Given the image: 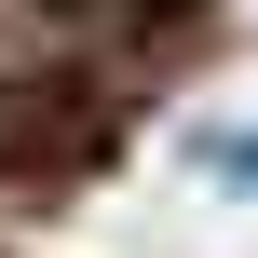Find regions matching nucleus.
I'll return each instance as SVG.
<instances>
[{"label":"nucleus","instance_id":"1","mask_svg":"<svg viewBox=\"0 0 258 258\" xmlns=\"http://www.w3.org/2000/svg\"><path fill=\"white\" fill-rule=\"evenodd\" d=\"M204 177H231V190H258V122H204Z\"/></svg>","mask_w":258,"mask_h":258}]
</instances>
